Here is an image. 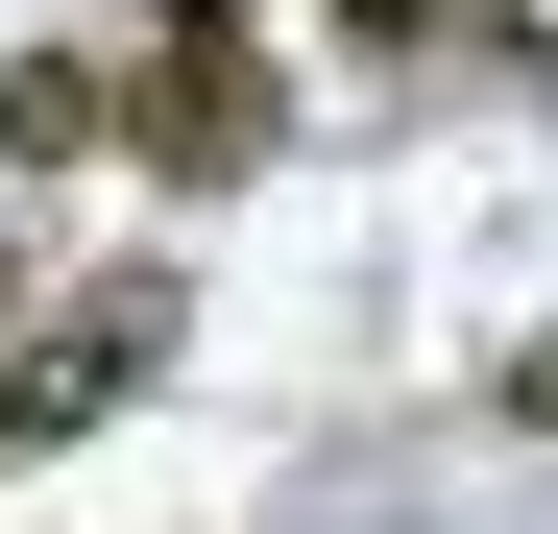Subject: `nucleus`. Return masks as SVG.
<instances>
[{"label": "nucleus", "mask_w": 558, "mask_h": 534, "mask_svg": "<svg viewBox=\"0 0 558 534\" xmlns=\"http://www.w3.org/2000/svg\"><path fill=\"white\" fill-rule=\"evenodd\" d=\"M0 146H25V170H73V146H98V73H73V49H25V73H0Z\"/></svg>", "instance_id": "obj_3"}, {"label": "nucleus", "mask_w": 558, "mask_h": 534, "mask_svg": "<svg viewBox=\"0 0 558 534\" xmlns=\"http://www.w3.org/2000/svg\"><path fill=\"white\" fill-rule=\"evenodd\" d=\"M486 413H510V437H558V340H510V389H486Z\"/></svg>", "instance_id": "obj_5"}, {"label": "nucleus", "mask_w": 558, "mask_h": 534, "mask_svg": "<svg viewBox=\"0 0 558 534\" xmlns=\"http://www.w3.org/2000/svg\"><path fill=\"white\" fill-rule=\"evenodd\" d=\"M98 146H146L170 195H219V170H267V73H243V25H170L146 73H98Z\"/></svg>", "instance_id": "obj_2"}, {"label": "nucleus", "mask_w": 558, "mask_h": 534, "mask_svg": "<svg viewBox=\"0 0 558 534\" xmlns=\"http://www.w3.org/2000/svg\"><path fill=\"white\" fill-rule=\"evenodd\" d=\"M170 365V267H122V292H73L49 340H25V365H0V462H73V437H98L122 389Z\"/></svg>", "instance_id": "obj_1"}, {"label": "nucleus", "mask_w": 558, "mask_h": 534, "mask_svg": "<svg viewBox=\"0 0 558 534\" xmlns=\"http://www.w3.org/2000/svg\"><path fill=\"white\" fill-rule=\"evenodd\" d=\"M316 25H340V49H437V0H316Z\"/></svg>", "instance_id": "obj_4"}, {"label": "nucleus", "mask_w": 558, "mask_h": 534, "mask_svg": "<svg viewBox=\"0 0 558 534\" xmlns=\"http://www.w3.org/2000/svg\"><path fill=\"white\" fill-rule=\"evenodd\" d=\"M0 316H25V243H0Z\"/></svg>", "instance_id": "obj_6"}]
</instances>
